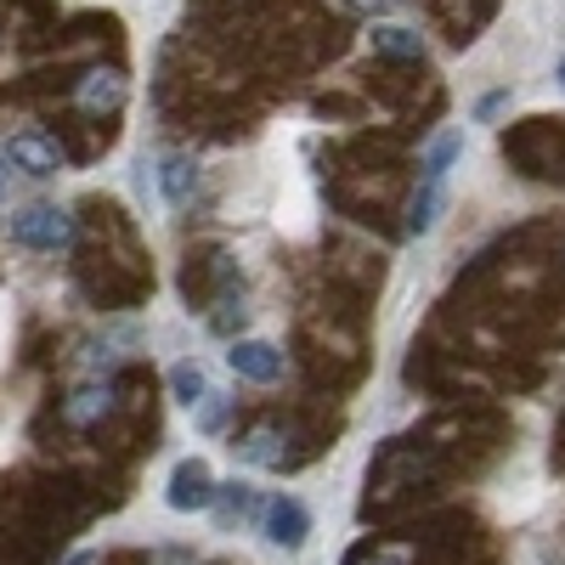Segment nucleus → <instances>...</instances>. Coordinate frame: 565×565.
<instances>
[{
    "instance_id": "nucleus-10",
    "label": "nucleus",
    "mask_w": 565,
    "mask_h": 565,
    "mask_svg": "<svg viewBox=\"0 0 565 565\" xmlns=\"http://www.w3.org/2000/svg\"><path fill=\"white\" fill-rule=\"evenodd\" d=\"M441 221V175H424V186L407 204V232H430Z\"/></svg>"
},
{
    "instance_id": "nucleus-2",
    "label": "nucleus",
    "mask_w": 565,
    "mask_h": 565,
    "mask_svg": "<svg viewBox=\"0 0 565 565\" xmlns=\"http://www.w3.org/2000/svg\"><path fill=\"white\" fill-rule=\"evenodd\" d=\"M74 108L90 114V119L119 114V108H125V74H119V68H90V74H79V85H74Z\"/></svg>"
},
{
    "instance_id": "nucleus-8",
    "label": "nucleus",
    "mask_w": 565,
    "mask_h": 565,
    "mask_svg": "<svg viewBox=\"0 0 565 565\" xmlns=\"http://www.w3.org/2000/svg\"><path fill=\"white\" fill-rule=\"evenodd\" d=\"M215 509H221V526H244V521H266V503L249 487H215Z\"/></svg>"
},
{
    "instance_id": "nucleus-9",
    "label": "nucleus",
    "mask_w": 565,
    "mask_h": 565,
    "mask_svg": "<svg viewBox=\"0 0 565 565\" xmlns=\"http://www.w3.org/2000/svg\"><path fill=\"white\" fill-rule=\"evenodd\" d=\"M159 186H164V199L181 210V204H193V193H199V170H193V159H164L159 164Z\"/></svg>"
},
{
    "instance_id": "nucleus-18",
    "label": "nucleus",
    "mask_w": 565,
    "mask_h": 565,
    "mask_svg": "<svg viewBox=\"0 0 565 565\" xmlns=\"http://www.w3.org/2000/svg\"><path fill=\"white\" fill-rule=\"evenodd\" d=\"M114 362H119V356H114L108 345H97V351H85V367H90V373H108Z\"/></svg>"
},
{
    "instance_id": "nucleus-15",
    "label": "nucleus",
    "mask_w": 565,
    "mask_h": 565,
    "mask_svg": "<svg viewBox=\"0 0 565 565\" xmlns=\"http://www.w3.org/2000/svg\"><path fill=\"white\" fill-rule=\"evenodd\" d=\"M210 328H215V334H238V328H244V300H238V295H226L221 311L210 317Z\"/></svg>"
},
{
    "instance_id": "nucleus-17",
    "label": "nucleus",
    "mask_w": 565,
    "mask_h": 565,
    "mask_svg": "<svg viewBox=\"0 0 565 565\" xmlns=\"http://www.w3.org/2000/svg\"><path fill=\"white\" fill-rule=\"evenodd\" d=\"M503 108H509V90H492V97H481V103H476V119H498Z\"/></svg>"
},
{
    "instance_id": "nucleus-6",
    "label": "nucleus",
    "mask_w": 565,
    "mask_h": 565,
    "mask_svg": "<svg viewBox=\"0 0 565 565\" xmlns=\"http://www.w3.org/2000/svg\"><path fill=\"white\" fill-rule=\"evenodd\" d=\"M0 153H7L12 170H23V175H57L63 170V153L52 148V141H40V136H12Z\"/></svg>"
},
{
    "instance_id": "nucleus-21",
    "label": "nucleus",
    "mask_w": 565,
    "mask_h": 565,
    "mask_svg": "<svg viewBox=\"0 0 565 565\" xmlns=\"http://www.w3.org/2000/svg\"><path fill=\"white\" fill-rule=\"evenodd\" d=\"M559 85H565V63H559Z\"/></svg>"
},
{
    "instance_id": "nucleus-13",
    "label": "nucleus",
    "mask_w": 565,
    "mask_h": 565,
    "mask_svg": "<svg viewBox=\"0 0 565 565\" xmlns=\"http://www.w3.org/2000/svg\"><path fill=\"white\" fill-rule=\"evenodd\" d=\"M232 447H238V458H244V463H282V452H277V436H271V430H249L244 441H232Z\"/></svg>"
},
{
    "instance_id": "nucleus-3",
    "label": "nucleus",
    "mask_w": 565,
    "mask_h": 565,
    "mask_svg": "<svg viewBox=\"0 0 565 565\" xmlns=\"http://www.w3.org/2000/svg\"><path fill=\"white\" fill-rule=\"evenodd\" d=\"M164 498H170V509H181V514L210 509V503H215V476H210V463H204V458H181Z\"/></svg>"
},
{
    "instance_id": "nucleus-5",
    "label": "nucleus",
    "mask_w": 565,
    "mask_h": 565,
    "mask_svg": "<svg viewBox=\"0 0 565 565\" xmlns=\"http://www.w3.org/2000/svg\"><path fill=\"white\" fill-rule=\"evenodd\" d=\"M108 413H114V391L97 385V380L79 385V391L63 402V424H68V430H90V424H103Z\"/></svg>"
},
{
    "instance_id": "nucleus-1",
    "label": "nucleus",
    "mask_w": 565,
    "mask_h": 565,
    "mask_svg": "<svg viewBox=\"0 0 565 565\" xmlns=\"http://www.w3.org/2000/svg\"><path fill=\"white\" fill-rule=\"evenodd\" d=\"M12 238H18L23 249H63V244L74 238V221H68V210H57V204H34V210L12 215Z\"/></svg>"
},
{
    "instance_id": "nucleus-20",
    "label": "nucleus",
    "mask_w": 565,
    "mask_h": 565,
    "mask_svg": "<svg viewBox=\"0 0 565 565\" xmlns=\"http://www.w3.org/2000/svg\"><path fill=\"white\" fill-rule=\"evenodd\" d=\"M351 7H362V12H391L396 0H351Z\"/></svg>"
},
{
    "instance_id": "nucleus-7",
    "label": "nucleus",
    "mask_w": 565,
    "mask_h": 565,
    "mask_svg": "<svg viewBox=\"0 0 565 565\" xmlns=\"http://www.w3.org/2000/svg\"><path fill=\"white\" fill-rule=\"evenodd\" d=\"M226 362L244 373V380H277L282 373V356H277V345H266V340H232V351H226Z\"/></svg>"
},
{
    "instance_id": "nucleus-12",
    "label": "nucleus",
    "mask_w": 565,
    "mask_h": 565,
    "mask_svg": "<svg viewBox=\"0 0 565 565\" xmlns=\"http://www.w3.org/2000/svg\"><path fill=\"white\" fill-rule=\"evenodd\" d=\"M373 52H380V57H424V40L413 29L385 23V29H373Z\"/></svg>"
},
{
    "instance_id": "nucleus-19",
    "label": "nucleus",
    "mask_w": 565,
    "mask_h": 565,
    "mask_svg": "<svg viewBox=\"0 0 565 565\" xmlns=\"http://www.w3.org/2000/svg\"><path fill=\"white\" fill-rule=\"evenodd\" d=\"M7 199H12V159L0 153V204H7Z\"/></svg>"
},
{
    "instance_id": "nucleus-11",
    "label": "nucleus",
    "mask_w": 565,
    "mask_h": 565,
    "mask_svg": "<svg viewBox=\"0 0 565 565\" xmlns=\"http://www.w3.org/2000/svg\"><path fill=\"white\" fill-rule=\"evenodd\" d=\"M170 391H175V402L199 407V402L210 396V380H204V367H199V362H175V367H170Z\"/></svg>"
},
{
    "instance_id": "nucleus-16",
    "label": "nucleus",
    "mask_w": 565,
    "mask_h": 565,
    "mask_svg": "<svg viewBox=\"0 0 565 565\" xmlns=\"http://www.w3.org/2000/svg\"><path fill=\"white\" fill-rule=\"evenodd\" d=\"M221 424H226V402H221V396L210 391V396L199 402V430H204V436H215Z\"/></svg>"
},
{
    "instance_id": "nucleus-14",
    "label": "nucleus",
    "mask_w": 565,
    "mask_h": 565,
    "mask_svg": "<svg viewBox=\"0 0 565 565\" xmlns=\"http://www.w3.org/2000/svg\"><path fill=\"white\" fill-rule=\"evenodd\" d=\"M458 148H463V136L458 130H447L436 148H430V159H424V175H447V164L458 159Z\"/></svg>"
},
{
    "instance_id": "nucleus-4",
    "label": "nucleus",
    "mask_w": 565,
    "mask_h": 565,
    "mask_svg": "<svg viewBox=\"0 0 565 565\" xmlns=\"http://www.w3.org/2000/svg\"><path fill=\"white\" fill-rule=\"evenodd\" d=\"M306 532H311V514H306L300 498H271V503H266V537H271L277 548H300Z\"/></svg>"
}]
</instances>
